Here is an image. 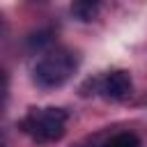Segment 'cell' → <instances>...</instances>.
I'll return each mask as SVG.
<instances>
[{
  "mask_svg": "<svg viewBox=\"0 0 147 147\" xmlns=\"http://www.w3.org/2000/svg\"><path fill=\"white\" fill-rule=\"evenodd\" d=\"M71 11H74L80 21H92V16H94V11H96V5H92V2H76V5L71 7Z\"/></svg>",
  "mask_w": 147,
  "mask_h": 147,
  "instance_id": "cell-5",
  "label": "cell"
},
{
  "mask_svg": "<svg viewBox=\"0 0 147 147\" xmlns=\"http://www.w3.org/2000/svg\"><path fill=\"white\" fill-rule=\"evenodd\" d=\"M76 71V55L71 51L57 48L41 55L32 67V78L39 87H60Z\"/></svg>",
  "mask_w": 147,
  "mask_h": 147,
  "instance_id": "cell-1",
  "label": "cell"
},
{
  "mask_svg": "<svg viewBox=\"0 0 147 147\" xmlns=\"http://www.w3.org/2000/svg\"><path fill=\"white\" fill-rule=\"evenodd\" d=\"M67 124V113L62 108H34L21 119L23 133L34 142H55L62 138Z\"/></svg>",
  "mask_w": 147,
  "mask_h": 147,
  "instance_id": "cell-2",
  "label": "cell"
},
{
  "mask_svg": "<svg viewBox=\"0 0 147 147\" xmlns=\"http://www.w3.org/2000/svg\"><path fill=\"white\" fill-rule=\"evenodd\" d=\"M101 92L106 99H124L131 94V76L126 71H110L103 80H101Z\"/></svg>",
  "mask_w": 147,
  "mask_h": 147,
  "instance_id": "cell-3",
  "label": "cell"
},
{
  "mask_svg": "<svg viewBox=\"0 0 147 147\" xmlns=\"http://www.w3.org/2000/svg\"><path fill=\"white\" fill-rule=\"evenodd\" d=\"M101 147H140V140L133 133H117Z\"/></svg>",
  "mask_w": 147,
  "mask_h": 147,
  "instance_id": "cell-4",
  "label": "cell"
}]
</instances>
